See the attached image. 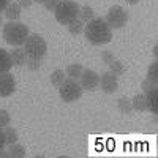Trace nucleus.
I'll return each instance as SVG.
<instances>
[{"instance_id":"obj_18","label":"nucleus","mask_w":158,"mask_h":158,"mask_svg":"<svg viewBox=\"0 0 158 158\" xmlns=\"http://www.w3.org/2000/svg\"><path fill=\"white\" fill-rule=\"evenodd\" d=\"M8 153H10V156H15V158H22V156L27 155L25 149L21 146V144H18V142H15V144H10Z\"/></svg>"},{"instance_id":"obj_28","label":"nucleus","mask_w":158,"mask_h":158,"mask_svg":"<svg viewBox=\"0 0 158 158\" xmlns=\"http://www.w3.org/2000/svg\"><path fill=\"white\" fill-rule=\"evenodd\" d=\"M153 87H156V84L150 82L149 79H146V81L142 82V90H144V92H147V90H150V89H153Z\"/></svg>"},{"instance_id":"obj_31","label":"nucleus","mask_w":158,"mask_h":158,"mask_svg":"<svg viewBox=\"0 0 158 158\" xmlns=\"http://www.w3.org/2000/svg\"><path fill=\"white\" fill-rule=\"evenodd\" d=\"M11 3V0H0V13L5 11V8Z\"/></svg>"},{"instance_id":"obj_3","label":"nucleus","mask_w":158,"mask_h":158,"mask_svg":"<svg viewBox=\"0 0 158 158\" xmlns=\"http://www.w3.org/2000/svg\"><path fill=\"white\" fill-rule=\"evenodd\" d=\"M79 11H81V6L73 0H60L54 10V15L59 24L68 25L73 21L79 19Z\"/></svg>"},{"instance_id":"obj_1","label":"nucleus","mask_w":158,"mask_h":158,"mask_svg":"<svg viewBox=\"0 0 158 158\" xmlns=\"http://www.w3.org/2000/svg\"><path fill=\"white\" fill-rule=\"evenodd\" d=\"M84 33H85L87 41L94 46L106 44L112 38V29L104 21V18H94L92 21H89L87 25L84 27Z\"/></svg>"},{"instance_id":"obj_8","label":"nucleus","mask_w":158,"mask_h":158,"mask_svg":"<svg viewBox=\"0 0 158 158\" xmlns=\"http://www.w3.org/2000/svg\"><path fill=\"white\" fill-rule=\"evenodd\" d=\"M15 90H16V81L13 74H10V71L2 73L0 74V97L6 98L15 94Z\"/></svg>"},{"instance_id":"obj_25","label":"nucleus","mask_w":158,"mask_h":158,"mask_svg":"<svg viewBox=\"0 0 158 158\" xmlns=\"http://www.w3.org/2000/svg\"><path fill=\"white\" fill-rule=\"evenodd\" d=\"M101 60H103V63L109 65V63L114 62L115 59H114V54H112L111 51H103V52H101Z\"/></svg>"},{"instance_id":"obj_27","label":"nucleus","mask_w":158,"mask_h":158,"mask_svg":"<svg viewBox=\"0 0 158 158\" xmlns=\"http://www.w3.org/2000/svg\"><path fill=\"white\" fill-rule=\"evenodd\" d=\"M59 2H60V0H44V2H43V6H44L48 11H54L56 6L59 5Z\"/></svg>"},{"instance_id":"obj_34","label":"nucleus","mask_w":158,"mask_h":158,"mask_svg":"<svg viewBox=\"0 0 158 158\" xmlns=\"http://www.w3.org/2000/svg\"><path fill=\"white\" fill-rule=\"evenodd\" d=\"M33 2H36V3H43L44 0H33Z\"/></svg>"},{"instance_id":"obj_4","label":"nucleus","mask_w":158,"mask_h":158,"mask_svg":"<svg viewBox=\"0 0 158 158\" xmlns=\"http://www.w3.org/2000/svg\"><path fill=\"white\" fill-rule=\"evenodd\" d=\"M24 52L27 59H35V60H41L48 54V44L43 40V36H40L38 33H32L27 36L24 43Z\"/></svg>"},{"instance_id":"obj_2","label":"nucleus","mask_w":158,"mask_h":158,"mask_svg":"<svg viewBox=\"0 0 158 158\" xmlns=\"http://www.w3.org/2000/svg\"><path fill=\"white\" fill-rule=\"evenodd\" d=\"M29 35H30L29 27L22 22L10 21L8 24L3 25V40L11 46H16V48L22 46Z\"/></svg>"},{"instance_id":"obj_6","label":"nucleus","mask_w":158,"mask_h":158,"mask_svg":"<svg viewBox=\"0 0 158 158\" xmlns=\"http://www.w3.org/2000/svg\"><path fill=\"white\" fill-rule=\"evenodd\" d=\"M104 21L108 22V25L111 29H122L123 25L128 22V13L118 5H114L112 8H109Z\"/></svg>"},{"instance_id":"obj_19","label":"nucleus","mask_w":158,"mask_h":158,"mask_svg":"<svg viewBox=\"0 0 158 158\" xmlns=\"http://www.w3.org/2000/svg\"><path fill=\"white\" fill-rule=\"evenodd\" d=\"M3 133H5V141H6V144H15V142H18V139H19L18 131L13 128V127H5V128H3Z\"/></svg>"},{"instance_id":"obj_21","label":"nucleus","mask_w":158,"mask_h":158,"mask_svg":"<svg viewBox=\"0 0 158 158\" xmlns=\"http://www.w3.org/2000/svg\"><path fill=\"white\" fill-rule=\"evenodd\" d=\"M67 27H68V32H70L71 35H79L81 32H84L85 25H84V22H82L81 19H76V21H73L71 24H68Z\"/></svg>"},{"instance_id":"obj_17","label":"nucleus","mask_w":158,"mask_h":158,"mask_svg":"<svg viewBox=\"0 0 158 158\" xmlns=\"http://www.w3.org/2000/svg\"><path fill=\"white\" fill-rule=\"evenodd\" d=\"M94 18H95L94 8H92V6H89V5H84V6H81V11H79V19H81L84 24H85V22H89V21H92Z\"/></svg>"},{"instance_id":"obj_26","label":"nucleus","mask_w":158,"mask_h":158,"mask_svg":"<svg viewBox=\"0 0 158 158\" xmlns=\"http://www.w3.org/2000/svg\"><path fill=\"white\" fill-rule=\"evenodd\" d=\"M40 62L41 60H35V59H27L25 60V65H27V68L32 70V71H36L40 68Z\"/></svg>"},{"instance_id":"obj_35","label":"nucleus","mask_w":158,"mask_h":158,"mask_svg":"<svg viewBox=\"0 0 158 158\" xmlns=\"http://www.w3.org/2000/svg\"><path fill=\"white\" fill-rule=\"evenodd\" d=\"M2 22H3V19H2V16H0V25H2Z\"/></svg>"},{"instance_id":"obj_15","label":"nucleus","mask_w":158,"mask_h":158,"mask_svg":"<svg viewBox=\"0 0 158 158\" xmlns=\"http://www.w3.org/2000/svg\"><path fill=\"white\" fill-rule=\"evenodd\" d=\"M117 109L120 114H125V115L131 114V111H133V108H131V100L127 97H120L117 100Z\"/></svg>"},{"instance_id":"obj_12","label":"nucleus","mask_w":158,"mask_h":158,"mask_svg":"<svg viewBox=\"0 0 158 158\" xmlns=\"http://www.w3.org/2000/svg\"><path fill=\"white\" fill-rule=\"evenodd\" d=\"M21 6L18 5V2H11L6 8H5V18L8 19V21H18L19 18H21Z\"/></svg>"},{"instance_id":"obj_5","label":"nucleus","mask_w":158,"mask_h":158,"mask_svg":"<svg viewBox=\"0 0 158 158\" xmlns=\"http://www.w3.org/2000/svg\"><path fill=\"white\" fill-rule=\"evenodd\" d=\"M82 87L79 84L76 79H67L59 85V94H60V98L65 101V103H73L76 100H79L82 97Z\"/></svg>"},{"instance_id":"obj_30","label":"nucleus","mask_w":158,"mask_h":158,"mask_svg":"<svg viewBox=\"0 0 158 158\" xmlns=\"http://www.w3.org/2000/svg\"><path fill=\"white\" fill-rule=\"evenodd\" d=\"M5 144H6V141H5V133H3V128L0 127V150L5 147Z\"/></svg>"},{"instance_id":"obj_7","label":"nucleus","mask_w":158,"mask_h":158,"mask_svg":"<svg viewBox=\"0 0 158 158\" xmlns=\"http://www.w3.org/2000/svg\"><path fill=\"white\" fill-rule=\"evenodd\" d=\"M79 84H81L82 89L85 90H97L100 87V76L94 71V70H84L81 77H79Z\"/></svg>"},{"instance_id":"obj_9","label":"nucleus","mask_w":158,"mask_h":158,"mask_svg":"<svg viewBox=\"0 0 158 158\" xmlns=\"http://www.w3.org/2000/svg\"><path fill=\"white\" fill-rule=\"evenodd\" d=\"M100 87L104 94H114V92L118 89V81H117V76L112 74L111 71L103 73L100 77Z\"/></svg>"},{"instance_id":"obj_16","label":"nucleus","mask_w":158,"mask_h":158,"mask_svg":"<svg viewBox=\"0 0 158 158\" xmlns=\"http://www.w3.org/2000/svg\"><path fill=\"white\" fill-rule=\"evenodd\" d=\"M131 108H133L135 111H147L144 94H138V95L133 97V100H131Z\"/></svg>"},{"instance_id":"obj_14","label":"nucleus","mask_w":158,"mask_h":158,"mask_svg":"<svg viewBox=\"0 0 158 158\" xmlns=\"http://www.w3.org/2000/svg\"><path fill=\"white\" fill-rule=\"evenodd\" d=\"M82 71H84V67L81 63H71V65L67 67V70H65V74H67L70 79H76V81H79Z\"/></svg>"},{"instance_id":"obj_20","label":"nucleus","mask_w":158,"mask_h":158,"mask_svg":"<svg viewBox=\"0 0 158 158\" xmlns=\"http://www.w3.org/2000/svg\"><path fill=\"white\" fill-rule=\"evenodd\" d=\"M146 79H149L150 82L156 84V81H158V62H156V60H153V62L149 65V70H147V77H146Z\"/></svg>"},{"instance_id":"obj_29","label":"nucleus","mask_w":158,"mask_h":158,"mask_svg":"<svg viewBox=\"0 0 158 158\" xmlns=\"http://www.w3.org/2000/svg\"><path fill=\"white\" fill-rule=\"evenodd\" d=\"M33 3V0H18V5L21 8H30Z\"/></svg>"},{"instance_id":"obj_10","label":"nucleus","mask_w":158,"mask_h":158,"mask_svg":"<svg viewBox=\"0 0 158 158\" xmlns=\"http://www.w3.org/2000/svg\"><path fill=\"white\" fill-rule=\"evenodd\" d=\"M156 97H158V90L156 87L144 92V98H146V108L147 111H150L152 114H156L158 111V104H156Z\"/></svg>"},{"instance_id":"obj_23","label":"nucleus","mask_w":158,"mask_h":158,"mask_svg":"<svg viewBox=\"0 0 158 158\" xmlns=\"http://www.w3.org/2000/svg\"><path fill=\"white\" fill-rule=\"evenodd\" d=\"M63 81H65V73H63L62 70H56V71H52V74H51V84H52V85L59 87Z\"/></svg>"},{"instance_id":"obj_24","label":"nucleus","mask_w":158,"mask_h":158,"mask_svg":"<svg viewBox=\"0 0 158 158\" xmlns=\"http://www.w3.org/2000/svg\"><path fill=\"white\" fill-rule=\"evenodd\" d=\"M10 122H11V117H10L8 111L0 109V127L5 128V127H8V125H10Z\"/></svg>"},{"instance_id":"obj_32","label":"nucleus","mask_w":158,"mask_h":158,"mask_svg":"<svg viewBox=\"0 0 158 158\" xmlns=\"http://www.w3.org/2000/svg\"><path fill=\"white\" fill-rule=\"evenodd\" d=\"M125 2H128V3H131V5H135V3H139L141 0H125Z\"/></svg>"},{"instance_id":"obj_11","label":"nucleus","mask_w":158,"mask_h":158,"mask_svg":"<svg viewBox=\"0 0 158 158\" xmlns=\"http://www.w3.org/2000/svg\"><path fill=\"white\" fill-rule=\"evenodd\" d=\"M10 57H11V63L15 65V67H22V65H25V60H27V56H25L24 49H21V48L11 49Z\"/></svg>"},{"instance_id":"obj_13","label":"nucleus","mask_w":158,"mask_h":158,"mask_svg":"<svg viewBox=\"0 0 158 158\" xmlns=\"http://www.w3.org/2000/svg\"><path fill=\"white\" fill-rule=\"evenodd\" d=\"M13 67L11 63V57H10V52L5 51L3 48H0V74L10 71Z\"/></svg>"},{"instance_id":"obj_22","label":"nucleus","mask_w":158,"mask_h":158,"mask_svg":"<svg viewBox=\"0 0 158 158\" xmlns=\"http://www.w3.org/2000/svg\"><path fill=\"white\" fill-rule=\"evenodd\" d=\"M109 71L115 76H122L125 73V65L122 62H118V60H114L109 63Z\"/></svg>"},{"instance_id":"obj_33","label":"nucleus","mask_w":158,"mask_h":158,"mask_svg":"<svg viewBox=\"0 0 158 158\" xmlns=\"http://www.w3.org/2000/svg\"><path fill=\"white\" fill-rule=\"evenodd\" d=\"M152 52H153V56H155V57L158 56V46H156V44L153 46V51H152Z\"/></svg>"}]
</instances>
